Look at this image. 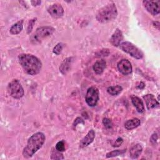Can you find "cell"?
I'll return each mask as SVG.
<instances>
[{
    "mask_svg": "<svg viewBox=\"0 0 160 160\" xmlns=\"http://www.w3.org/2000/svg\"><path fill=\"white\" fill-rule=\"evenodd\" d=\"M144 86H145V84H144V82H141L139 84V85H138V88H139V89H143L144 88Z\"/></svg>",
    "mask_w": 160,
    "mask_h": 160,
    "instance_id": "32",
    "label": "cell"
},
{
    "mask_svg": "<svg viewBox=\"0 0 160 160\" xmlns=\"http://www.w3.org/2000/svg\"><path fill=\"white\" fill-rule=\"evenodd\" d=\"M131 101L134 106L136 108L137 111L139 113H142L144 112V106L142 101L138 96H132L131 97Z\"/></svg>",
    "mask_w": 160,
    "mask_h": 160,
    "instance_id": "14",
    "label": "cell"
},
{
    "mask_svg": "<svg viewBox=\"0 0 160 160\" xmlns=\"http://www.w3.org/2000/svg\"><path fill=\"white\" fill-rule=\"evenodd\" d=\"M106 62L105 60L104 59H101L97 61L93 65V70L94 71L98 74H101L104 71V69L106 68Z\"/></svg>",
    "mask_w": 160,
    "mask_h": 160,
    "instance_id": "16",
    "label": "cell"
},
{
    "mask_svg": "<svg viewBox=\"0 0 160 160\" xmlns=\"http://www.w3.org/2000/svg\"><path fill=\"white\" fill-rule=\"evenodd\" d=\"M109 53V49H104L101 50L100 51L96 52V55H98V57H101V56H108Z\"/></svg>",
    "mask_w": 160,
    "mask_h": 160,
    "instance_id": "26",
    "label": "cell"
},
{
    "mask_svg": "<svg viewBox=\"0 0 160 160\" xmlns=\"http://www.w3.org/2000/svg\"><path fill=\"white\" fill-rule=\"evenodd\" d=\"M55 29L51 26H42L36 29V31L31 37V41L33 44H38L41 42L43 39L51 36Z\"/></svg>",
    "mask_w": 160,
    "mask_h": 160,
    "instance_id": "4",
    "label": "cell"
},
{
    "mask_svg": "<svg viewBox=\"0 0 160 160\" xmlns=\"http://www.w3.org/2000/svg\"><path fill=\"white\" fill-rule=\"evenodd\" d=\"M56 149L59 152H64L65 151V144L63 141H58L56 144Z\"/></svg>",
    "mask_w": 160,
    "mask_h": 160,
    "instance_id": "24",
    "label": "cell"
},
{
    "mask_svg": "<svg viewBox=\"0 0 160 160\" xmlns=\"http://www.w3.org/2000/svg\"><path fill=\"white\" fill-rule=\"evenodd\" d=\"M102 123L107 129H110L112 126L111 121L108 118H104L102 120Z\"/></svg>",
    "mask_w": 160,
    "mask_h": 160,
    "instance_id": "25",
    "label": "cell"
},
{
    "mask_svg": "<svg viewBox=\"0 0 160 160\" xmlns=\"http://www.w3.org/2000/svg\"><path fill=\"white\" fill-rule=\"evenodd\" d=\"M36 18H34L32 19H31L29 21L28 26V29H27V32L28 33H29L32 31V29L33 28V25H34V22H36Z\"/></svg>",
    "mask_w": 160,
    "mask_h": 160,
    "instance_id": "27",
    "label": "cell"
},
{
    "mask_svg": "<svg viewBox=\"0 0 160 160\" xmlns=\"http://www.w3.org/2000/svg\"><path fill=\"white\" fill-rule=\"evenodd\" d=\"M123 39V36L119 29H116L110 38V42L114 46L118 47L120 45Z\"/></svg>",
    "mask_w": 160,
    "mask_h": 160,
    "instance_id": "13",
    "label": "cell"
},
{
    "mask_svg": "<svg viewBox=\"0 0 160 160\" xmlns=\"http://www.w3.org/2000/svg\"><path fill=\"white\" fill-rule=\"evenodd\" d=\"M23 28V21L21 20L14 24L10 28V33L12 34H18L21 32Z\"/></svg>",
    "mask_w": 160,
    "mask_h": 160,
    "instance_id": "19",
    "label": "cell"
},
{
    "mask_svg": "<svg viewBox=\"0 0 160 160\" xmlns=\"http://www.w3.org/2000/svg\"><path fill=\"white\" fill-rule=\"evenodd\" d=\"M143 99L145 101L146 105L148 109L156 108L159 107V103L156 99L155 97L152 94H148L143 96Z\"/></svg>",
    "mask_w": 160,
    "mask_h": 160,
    "instance_id": "11",
    "label": "cell"
},
{
    "mask_svg": "<svg viewBox=\"0 0 160 160\" xmlns=\"http://www.w3.org/2000/svg\"><path fill=\"white\" fill-rule=\"evenodd\" d=\"M118 15V11L115 4L109 3L101 8L97 12L96 18L101 23H106L116 19Z\"/></svg>",
    "mask_w": 160,
    "mask_h": 160,
    "instance_id": "3",
    "label": "cell"
},
{
    "mask_svg": "<svg viewBox=\"0 0 160 160\" xmlns=\"http://www.w3.org/2000/svg\"><path fill=\"white\" fill-rule=\"evenodd\" d=\"M141 124V121L138 118H132L128 120L125 124L124 127L128 130H132L138 128Z\"/></svg>",
    "mask_w": 160,
    "mask_h": 160,
    "instance_id": "17",
    "label": "cell"
},
{
    "mask_svg": "<svg viewBox=\"0 0 160 160\" xmlns=\"http://www.w3.org/2000/svg\"><path fill=\"white\" fill-rule=\"evenodd\" d=\"M122 90V88L119 86V85H116V86H111L108 88L107 91L108 92L112 95V96H117L121 92Z\"/></svg>",
    "mask_w": 160,
    "mask_h": 160,
    "instance_id": "20",
    "label": "cell"
},
{
    "mask_svg": "<svg viewBox=\"0 0 160 160\" xmlns=\"http://www.w3.org/2000/svg\"><path fill=\"white\" fill-rule=\"evenodd\" d=\"M62 48H63L62 43L61 42L58 43L53 48V52L56 55H59L61 52L62 50Z\"/></svg>",
    "mask_w": 160,
    "mask_h": 160,
    "instance_id": "23",
    "label": "cell"
},
{
    "mask_svg": "<svg viewBox=\"0 0 160 160\" xmlns=\"http://www.w3.org/2000/svg\"><path fill=\"white\" fill-rule=\"evenodd\" d=\"M79 122H82V123H84L83 120H82L81 118H77L75 119L74 122L73 126H76L77 125V124H78V123H79Z\"/></svg>",
    "mask_w": 160,
    "mask_h": 160,
    "instance_id": "29",
    "label": "cell"
},
{
    "mask_svg": "<svg viewBox=\"0 0 160 160\" xmlns=\"http://www.w3.org/2000/svg\"><path fill=\"white\" fill-rule=\"evenodd\" d=\"M145 9L152 15L156 16L160 12V1L144 0L142 1Z\"/></svg>",
    "mask_w": 160,
    "mask_h": 160,
    "instance_id": "8",
    "label": "cell"
},
{
    "mask_svg": "<svg viewBox=\"0 0 160 160\" xmlns=\"http://www.w3.org/2000/svg\"><path fill=\"white\" fill-rule=\"evenodd\" d=\"M95 138V132L94 130L91 129L88 131L87 134L80 141L79 148H83L89 145L94 140Z\"/></svg>",
    "mask_w": 160,
    "mask_h": 160,
    "instance_id": "12",
    "label": "cell"
},
{
    "mask_svg": "<svg viewBox=\"0 0 160 160\" xmlns=\"http://www.w3.org/2000/svg\"><path fill=\"white\" fill-rule=\"evenodd\" d=\"M51 159H63L64 157L62 154V152H59L56 149V151H52L51 154Z\"/></svg>",
    "mask_w": 160,
    "mask_h": 160,
    "instance_id": "22",
    "label": "cell"
},
{
    "mask_svg": "<svg viewBox=\"0 0 160 160\" xmlns=\"http://www.w3.org/2000/svg\"><path fill=\"white\" fill-rule=\"evenodd\" d=\"M18 60L24 71L29 75H36L41 69L42 62L41 60L32 54H21L18 56Z\"/></svg>",
    "mask_w": 160,
    "mask_h": 160,
    "instance_id": "1",
    "label": "cell"
},
{
    "mask_svg": "<svg viewBox=\"0 0 160 160\" xmlns=\"http://www.w3.org/2000/svg\"><path fill=\"white\" fill-rule=\"evenodd\" d=\"M142 151V147L140 144H136L133 145L129 150L130 157L132 159H137Z\"/></svg>",
    "mask_w": 160,
    "mask_h": 160,
    "instance_id": "15",
    "label": "cell"
},
{
    "mask_svg": "<svg viewBox=\"0 0 160 160\" xmlns=\"http://www.w3.org/2000/svg\"><path fill=\"white\" fill-rule=\"evenodd\" d=\"M152 24H153V26L155 28H156L158 29H159V21H154L152 22Z\"/></svg>",
    "mask_w": 160,
    "mask_h": 160,
    "instance_id": "31",
    "label": "cell"
},
{
    "mask_svg": "<svg viewBox=\"0 0 160 160\" xmlns=\"http://www.w3.org/2000/svg\"><path fill=\"white\" fill-rule=\"evenodd\" d=\"M45 135L41 132L33 134L28 139L26 146L22 151V156L25 158H31L43 145Z\"/></svg>",
    "mask_w": 160,
    "mask_h": 160,
    "instance_id": "2",
    "label": "cell"
},
{
    "mask_svg": "<svg viewBox=\"0 0 160 160\" xmlns=\"http://www.w3.org/2000/svg\"><path fill=\"white\" fill-rule=\"evenodd\" d=\"M119 71L124 75H128L132 72V68L130 61L126 59L120 60L117 64Z\"/></svg>",
    "mask_w": 160,
    "mask_h": 160,
    "instance_id": "9",
    "label": "cell"
},
{
    "mask_svg": "<svg viewBox=\"0 0 160 160\" xmlns=\"http://www.w3.org/2000/svg\"><path fill=\"white\" fill-rule=\"evenodd\" d=\"M72 62V58H68L65 59L63 62L61 63L59 67V71L62 74H66L70 69L71 64Z\"/></svg>",
    "mask_w": 160,
    "mask_h": 160,
    "instance_id": "18",
    "label": "cell"
},
{
    "mask_svg": "<svg viewBox=\"0 0 160 160\" xmlns=\"http://www.w3.org/2000/svg\"><path fill=\"white\" fill-rule=\"evenodd\" d=\"M119 46L124 52L129 54L131 56L133 57L134 58L139 59L142 58L143 57L142 52L135 45H134L132 43L130 42H122Z\"/></svg>",
    "mask_w": 160,
    "mask_h": 160,
    "instance_id": "5",
    "label": "cell"
},
{
    "mask_svg": "<svg viewBox=\"0 0 160 160\" xmlns=\"http://www.w3.org/2000/svg\"><path fill=\"white\" fill-rule=\"evenodd\" d=\"M122 142H123V139L121 138H118L115 141L114 144H112V146L113 147H118V146H119L122 143Z\"/></svg>",
    "mask_w": 160,
    "mask_h": 160,
    "instance_id": "28",
    "label": "cell"
},
{
    "mask_svg": "<svg viewBox=\"0 0 160 160\" xmlns=\"http://www.w3.org/2000/svg\"><path fill=\"white\" fill-rule=\"evenodd\" d=\"M8 91L11 96L15 99H20L24 96V89L18 79H13L8 86Z\"/></svg>",
    "mask_w": 160,
    "mask_h": 160,
    "instance_id": "6",
    "label": "cell"
},
{
    "mask_svg": "<svg viewBox=\"0 0 160 160\" xmlns=\"http://www.w3.org/2000/svg\"><path fill=\"white\" fill-rule=\"evenodd\" d=\"M41 1H31V3L34 6H37L41 4Z\"/></svg>",
    "mask_w": 160,
    "mask_h": 160,
    "instance_id": "30",
    "label": "cell"
},
{
    "mask_svg": "<svg viewBox=\"0 0 160 160\" xmlns=\"http://www.w3.org/2000/svg\"><path fill=\"white\" fill-rule=\"evenodd\" d=\"M48 12L54 18H59L63 16L64 9L59 4L55 3L48 8Z\"/></svg>",
    "mask_w": 160,
    "mask_h": 160,
    "instance_id": "10",
    "label": "cell"
},
{
    "mask_svg": "<svg viewBox=\"0 0 160 160\" xmlns=\"http://www.w3.org/2000/svg\"><path fill=\"white\" fill-rule=\"evenodd\" d=\"M86 102L90 107L95 106L99 100V90L95 86H91L87 90L86 97Z\"/></svg>",
    "mask_w": 160,
    "mask_h": 160,
    "instance_id": "7",
    "label": "cell"
},
{
    "mask_svg": "<svg viewBox=\"0 0 160 160\" xmlns=\"http://www.w3.org/2000/svg\"><path fill=\"white\" fill-rule=\"evenodd\" d=\"M126 151V149H117V150H114V151H112L111 152H109L106 154V158H113V157H116V156H119V155H121V154H123L124 153H125Z\"/></svg>",
    "mask_w": 160,
    "mask_h": 160,
    "instance_id": "21",
    "label": "cell"
}]
</instances>
